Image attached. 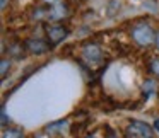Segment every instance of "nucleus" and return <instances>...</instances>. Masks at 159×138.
<instances>
[{"instance_id": "nucleus-10", "label": "nucleus", "mask_w": 159, "mask_h": 138, "mask_svg": "<svg viewBox=\"0 0 159 138\" xmlns=\"http://www.w3.org/2000/svg\"><path fill=\"white\" fill-rule=\"evenodd\" d=\"M106 130H108V133H106V138H116V136H115V133L110 130V128H106Z\"/></svg>"}, {"instance_id": "nucleus-11", "label": "nucleus", "mask_w": 159, "mask_h": 138, "mask_svg": "<svg viewBox=\"0 0 159 138\" xmlns=\"http://www.w3.org/2000/svg\"><path fill=\"white\" fill-rule=\"evenodd\" d=\"M154 130H157V131H159V119H156V121H154Z\"/></svg>"}, {"instance_id": "nucleus-9", "label": "nucleus", "mask_w": 159, "mask_h": 138, "mask_svg": "<svg viewBox=\"0 0 159 138\" xmlns=\"http://www.w3.org/2000/svg\"><path fill=\"white\" fill-rule=\"evenodd\" d=\"M2 124H7V114H5V109H2Z\"/></svg>"}, {"instance_id": "nucleus-6", "label": "nucleus", "mask_w": 159, "mask_h": 138, "mask_svg": "<svg viewBox=\"0 0 159 138\" xmlns=\"http://www.w3.org/2000/svg\"><path fill=\"white\" fill-rule=\"evenodd\" d=\"M2 138H24V135H22V131L19 128H9V130L4 131Z\"/></svg>"}, {"instance_id": "nucleus-1", "label": "nucleus", "mask_w": 159, "mask_h": 138, "mask_svg": "<svg viewBox=\"0 0 159 138\" xmlns=\"http://www.w3.org/2000/svg\"><path fill=\"white\" fill-rule=\"evenodd\" d=\"M127 138H154V130L144 121H130L125 128Z\"/></svg>"}, {"instance_id": "nucleus-3", "label": "nucleus", "mask_w": 159, "mask_h": 138, "mask_svg": "<svg viewBox=\"0 0 159 138\" xmlns=\"http://www.w3.org/2000/svg\"><path fill=\"white\" fill-rule=\"evenodd\" d=\"M67 34H69V31L65 28H62V26H48L46 28V36H48L50 45H58V43H62L67 38Z\"/></svg>"}, {"instance_id": "nucleus-4", "label": "nucleus", "mask_w": 159, "mask_h": 138, "mask_svg": "<svg viewBox=\"0 0 159 138\" xmlns=\"http://www.w3.org/2000/svg\"><path fill=\"white\" fill-rule=\"evenodd\" d=\"M82 56H84V60H86L87 63H98L101 58H103V51H101V48L99 46H96V45H87L86 48L82 50Z\"/></svg>"}, {"instance_id": "nucleus-12", "label": "nucleus", "mask_w": 159, "mask_h": 138, "mask_svg": "<svg viewBox=\"0 0 159 138\" xmlns=\"http://www.w3.org/2000/svg\"><path fill=\"white\" fill-rule=\"evenodd\" d=\"M0 5H2V9H4L5 5H7V0H0Z\"/></svg>"}, {"instance_id": "nucleus-7", "label": "nucleus", "mask_w": 159, "mask_h": 138, "mask_svg": "<svg viewBox=\"0 0 159 138\" xmlns=\"http://www.w3.org/2000/svg\"><path fill=\"white\" fill-rule=\"evenodd\" d=\"M11 63L7 62V60H2V77H5V73H7V68Z\"/></svg>"}, {"instance_id": "nucleus-8", "label": "nucleus", "mask_w": 159, "mask_h": 138, "mask_svg": "<svg viewBox=\"0 0 159 138\" xmlns=\"http://www.w3.org/2000/svg\"><path fill=\"white\" fill-rule=\"evenodd\" d=\"M152 70L159 73V60H154V62H152Z\"/></svg>"}, {"instance_id": "nucleus-5", "label": "nucleus", "mask_w": 159, "mask_h": 138, "mask_svg": "<svg viewBox=\"0 0 159 138\" xmlns=\"http://www.w3.org/2000/svg\"><path fill=\"white\" fill-rule=\"evenodd\" d=\"M26 48L31 53H38V55L48 51V45L45 41H41V39H28L26 41Z\"/></svg>"}, {"instance_id": "nucleus-14", "label": "nucleus", "mask_w": 159, "mask_h": 138, "mask_svg": "<svg viewBox=\"0 0 159 138\" xmlns=\"http://www.w3.org/2000/svg\"><path fill=\"white\" fill-rule=\"evenodd\" d=\"M87 138H94V136H87Z\"/></svg>"}, {"instance_id": "nucleus-13", "label": "nucleus", "mask_w": 159, "mask_h": 138, "mask_svg": "<svg viewBox=\"0 0 159 138\" xmlns=\"http://www.w3.org/2000/svg\"><path fill=\"white\" fill-rule=\"evenodd\" d=\"M156 45H157V48H159V34L156 36Z\"/></svg>"}, {"instance_id": "nucleus-2", "label": "nucleus", "mask_w": 159, "mask_h": 138, "mask_svg": "<svg viewBox=\"0 0 159 138\" xmlns=\"http://www.w3.org/2000/svg\"><path fill=\"white\" fill-rule=\"evenodd\" d=\"M132 38L140 46H149L156 41V34L149 24H137L132 31Z\"/></svg>"}]
</instances>
